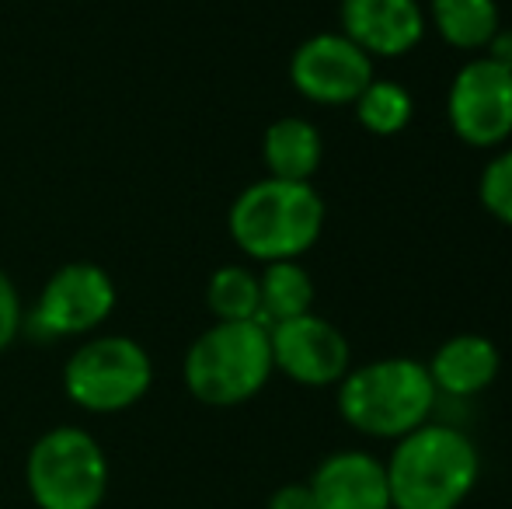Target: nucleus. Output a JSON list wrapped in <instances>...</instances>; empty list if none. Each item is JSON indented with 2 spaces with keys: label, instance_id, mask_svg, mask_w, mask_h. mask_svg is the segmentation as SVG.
Masks as SVG:
<instances>
[{
  "label": "nucleus",
  "instance_id": "1",
  "mask_svg": "<svg viewBox=\"0 0 512 509\" xmlns=\"http://www.w3.org/2000/svg\"><path fill=\"white\" fill-rule=\"evenodd\" d=\"M384 468L391 509H460L481 478V457L464 429L425 422L394 440Z\"/></svg>",
  "mask_w": 512,
  "mask_h": 509
},
{
  "label": "nucleus",
  "instance_id": "2",
  "mask_svg": "<svg viewBox=\"0 0 512 509\" xmlns=\"http://www.w3.org/2000/svg\"><path fill=\"white\" fill-rule=\"evenodd\" d=\"M227 231L248 258L300 262L324 231V199L310 182L258 178L230 203Z\"/></svg>",
  "mask_w": 512,
  "mask_h": 509
},
{
  "label": "nucleus",
  "instance_id": "3",
  "mask_svg": "<svg viewBox=\"0 0 512 509\" xmlns=\"http://www.w3.org/2000/svg\"><path fill=\"white\" fill-rule=\"evenodd\" d=\"M436 398L425 363L408 356L359 363L338 381V415L373 440H401L432 422Z\"/></svg>",
  "mask_w": 512,
  "mask_h": 509
},
{
  "label": "nucleus",
  "instance_id": "4",
  "mask_svg": "<svg viewBox=\"0 0 512 509\" xmlns=\"http://www.w3.org/2000/svg\"><path fill=\"white\" fill-rule=\"evenodd\" d=\"M272 346L269 328L258 321H213L185 349L182 377L196 401L209 408H234L251 401L269 377Z\"/></svg>",
  "mask_w": 512,
  "mask_h": 509
},
{
  "label": "nucleus",
  "instance_id": "5",
  "mask_svg": "<svg viewBox=\"0 0 512 509\" xmlns=\"http://www.w3.org/2000/svg\"><path fill=\"white\" fill-rule=\"evenodd\" d=\"M154 384V360L133 335H88L63 363V391L77 408L112 415L133 408Z\"/></svg>",
  "mask_w": 512,
  "mask_h": 509
},
{
  "label": "nucleus",
  "instance_id": "6",
  "mask_svg": "<svg viewBox=\"0 0 512 509\" xmlns=\"http://www.w3.org/2000/svg\"><path fill=\"white\" fill-rule=\"evenodd\" d=\"M25 478L39 509H98L108 489L105 450L88 429L56 426L32 443Z\"/></svg>",
  "mask_w": 512,
  "mask_h": 509
},
{
  "label": "nucleus",
  "instance_id": "7",
  "mask_svg": "<svg viewBox=\"0 0 512 509\" xmlns=\"http://www.w3.org/2000/svg\"><path fill=\"white\" fill-rule=\"evenodd\" d=\"M119 290L98 262H67L42 283L25 311V328L42 342L88 339L115 314Z\"/></svg>",
  "mask_w": 512,
  "mask_h": 509
},
{
  "label": "nucleus",
  "instance_id": "8",
  "mask_svg": "<svg viewBox=\"0 0 512 509\" xmlns=\"http://www.w3.org/2000/svg\"><path fill=\"white\" fill-rule=\"evenodd\" d=\"M450 129L467 147H499L512 136V70L474 56L457 70L446 95Z\"/></svg>",
  "mask_w": 512,
  "mask_h": 509
},
{
  "label": "nucleus",
  "instance_id": "9",
  "mask_svg": "<svg viewBox=\"0 0 512 509\" xmlns=\"http://www.w3.org/2000/svg\"><path fill=\"white\" fill-rule=\"evenodd\" d=\"M373 77V60L342 32L310 35L290 56V84L314 105H352Z\"/></svg>",
  "mask_w": 512,
  "mask_h": 509
},
{
  "label": "nucleus",
  "instance_id": "10",
  "mask_svg": "<svg viewBox=\"0 0 512 509\" xmlns=\"http://www.w3.org/2000/svg\"><path fill=\"white\" fill-rule=\"evenodd\" d=\"M272 367L304 387H331L352 370L349 339L314 311L269 328Z\"/></svg>",
  "mask_w": 512,
  "mask_h": 509
},
{
  "label": "nucleus",
  "instance_id": "11",
  "mask_svg": "<svg viewBox=\"0 0 512 509\" xmlns=\"http://www.w3.org/2000/svg\"><path fill=\"white\" fill-rule=\"evenodd\" d=\"M342 35L370 60L408 56L425 35V14L418 0H342Z\"/></svg>",
  "mask_w": 512,
  "mask_h": 509
},
{
  "label": "nucleus",
  "instance_id": "12",
  "mask_svg": "<svg viewBox=\"0 0 512 509\" xmlns=\"http://www.w3.org/2000/svg\"><path fill=\"white\" fill-rule=\"evenodd\" d=\"M317 509H391L387 468L370 450H335L310 475Z\"/></svg>",
  "mask_w": 512,
  "mask_h": 509
},
{
  "label": "nucleus",
  "instance_id": "13",
  "mask_svg": "<svg viewBox=\"0 0 512 509\" xmlns=\"http://www.w3.org/2000/svg\"><path fill=\"white\" fill-rule=\"evenodd\" d=\"M499 367V346L478 332H460L446 339L425 363L436 394H450V398H474V394L488 391L499 377Z\"/></svg>",
  "mask_w": 512,
  "mask_h": 509
},
{
  "label": "nucleus",
  "instance_id": "14",
  "mask_svg": "<svg viewBox=\"0 0 512 509\" xmlns=\"http://www.w3.org/2000/svg\"><path fill=\"white\" fill-rule=\"evenodd\" d=\"M324 143L317 126L304 116L276 119L262 136V161L269 178L283 182H310L321 168Z\"/></svg>",
  "mask_w": 512,
  "mask_h": 509
},
{
  "label": "nucleus",
  "instance_id": "15",
  "mask_svg": "<svg viewBox=\"0 0 512 509\" xmlns=\"http://www.w3.org/2000/svg\"><path fill=\"white\" fill-rule=\"evenodd\" d=\"M314 311V279L300 262H269L258 272V325L272 328Z\"/></svg>",
  "mask_w": 512,
  "mask_h": 509
},
{
  "label": "nucleus",
  "instance_id": "16",
  "mask_svg": "<svg viewBox=\"0 0 512 509\" xmlns=\"http://www.w3.org/2000/svg\"><path fill=\"white\" fill-rule=\"evenodd\" d=\"M429 18L446 46L464 53H485L492 35L502 28L495 0H432Z\"/></svg>",
  "mask_w": 512,
  "mask_h": 509
},
{
  "label": "nucleus",
  "instance_id": "17",
  "mask_svg": "<svg viewBox=\"0 0 512 509\" xmlns=\"http://www.w3.org/2000/svg\"><path fill=\"white\" fill-rule=\"evenodd\" d=\"M213 321H258V272L248 265H220L206 283Z\"/></svg>",
  "mask_w": 512,
  "mask_h": 509
},
{
  "label": "nucleus",
  "instance_id": "18",
  "mask_svg": "<svg viewBox=\"0 0 512 509\" xmlns=\"http://www.w3.org/2000/svg\"><path fill=\"white\" fill-rule=\"evenodd\" d=\"M352 109H356V119L366 133L394 136L411 123V116H415V98H411L408 88H401V84L373 77L363 95L352 102Z\"/></svg>",
  "mask_w": 512,
  "mask_h": 509
},
{
  "label": "nucleus",
  "instance_id": "19",
  "mask_svg": "<svg viewBox=\"0 0 512 509\" xmlns=\"http://www.w3.org/2000/svg\"><path fill=\"white\" fill-rule=\"evenodd\" d=\"M478 199L495 220L512 227V150H502L485 164L478 178Z\"/></svg>",
  "mask_w": 512,
  "mask_h": 509
},
{
  "label": "nucleus",
  "instance_id": "20",
  "mask_svg": "<svg viewBox=\"0 0 512 509\" xmlns=\"http://www.w3.org/2000/svg\"><path fill=\"white\" fill-rule=\"evenodd\" d=\"M25 332V304L14 286V279L0 269V353L11 349V342Z\"/></svg>",
  "mask_w": 512,
  "mask_h": 509
},
{
  "label": "nucleus",
  "instance_id": "21",
  "mask_svg": "<svg viewBox=\"0 0 512 509\" xmlns=\"http://www.w3.org/2000/svg\"><path fill=\"white\" fill-rule=\"evenodd\" d=\"M265 509H317V503H314V492H310L307 482H290V485H279V489L272 492Z\"/></svg>",
  "mask_w": 512,
  "mask_h": 509
},
{
  "label": "nucleus",
  "instance_id": "22",
  "mask_svg": "<svg viewBox=\"0 0 512 509\" xmlns=\"http://www.w3.org/2000/svg\"><path fill=\"white\" fill-rule=\"evenodd\" d=\"M485 56L499 63V67L512 70V28H499V32L492 35V42L485 46Z\"/></svg>",
  "mask_w": 512,
  "mask_h": 509
}]
</instances>
